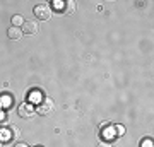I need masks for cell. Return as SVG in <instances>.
<instances>
[{
	"mask_svg": "<svg viewBox=\"0 0 154 147\" xmlns=\"http://www.w3.org/2000/svg\"><path fill=\"white\" fill-rule=\"evenodd\" d=\"M142 147H152V140H149V139H146V140L142 142Z\"/></svg>",
	"mask_w": 154,
	"mask_h": 147,
	"instance_id": "12",
	"label": "cell"
},
{
	"mask_svg": "<svg viewBox=\"0 0 154 147\" xmlns=\"http://www.w3.org/2000/svg\"><path fill=\"white\" fill-rule=\"evenodd\" d=\"M34 16L39 21H48L50 17H51V9H50L48 4H38V5L34 7Z\"/></svg>",
	"mask_w": 154,
	"mask_h": 147,
	"instance_id": "1",
	"label": "cell"
},
{
	"mask_svg": "<svg viewBox=\"0 0 154 147\" xmlns=\"http://www.w3.org/2000/svg\"><path fill=\"white\" fill-rule=\"evenodd\" d=\"M7 36H9V39H14V41H17V39L22 38V29L21 27H9L7 29Z\"/></svg>",
	"mask_w": 154,
	"mask_h": 147,
	"instance_id": "5",
	"label": "cell"
},
{
	"mask_svg": "<svg viewBox=\"0 0 154 147\" xmlns=\"http://www.w3.org/2000/svg\"><path fill=\"white\" fill-rule=\"evenodd\" d=\"M103 137L105 139H115L116 137V132H115V127H105L103 128Z\"/></svg>",
	"mask_w": 154,
	"mask_h": 147,
	"instance_id": "6",
	"label": "cell"
},
{
	"mask_svg": "<svg viewBox=\"0 0 154 147\" xmlns=\"http://www.w3.org/2000/svg\"><path fill=\"white\" fill-rule=\"evenodd\" d=\"M0 147H2V140H0Z\"/></svg>",
	"mask_w": 154,
	"mask_h": 147,
	"instance_id": "14",
	"label": "cell"
},
{
	"mask_svg": "<svg viewBox=\"0 0 154 147\" xmlns=\"http://www.w3.org/2000/svg\"><path fill=\"white\" fill-rule=\"evenodd\" d=\"M14 147H29L28 144H24V142H19V144H16Z\"/></svg>",
	"mask_w": 154,
	"mask_h": 147,
	"instance_id": "13",
	"label": "cell"
},
{
	"mask_svg": "<svg viewBox=\"0 0 154 147\" xmlns=\"http://www.w3.org/2000/svg\"><path fill=\"white\" fill-rule=\"evenodd\" d=\"M38 29L39 27L36 21H24V24H22V34H36Z\"/></svg>",
	"mask_w": 154,
	"mask_h": 147,
	"instance_id": "4",
	"label": "cell"
},
{
	"mask_svg": "<svg viewBox=\"0 0 154 147\" xmlns=\"http://www.w3.org/2000/svg\"><path fill=\"white\" fill-rule=\"evenodd\" d=\"M11 22H12V27H21L22 24H24V19H22V16L16 14V16H12Z\"/></svg>",
	"mask_w": 154,
	"mask_h": 147,
	"instance_id": "8",
	"label": "cell"
},
{
	"mask_svg": "<svg viewBox=\"0 0 154 147\" xmlns=\"http://www.w3.org/2000/svg\"><path fill=\"white\" fill-rule=\"evenodd\" d=\"M11 132H12V137H14V139H19V135H21V133H19V128H17V127H12Z\"/></svg>",
	"mask_w": 154,
	"mask_h": 147,
	"instance_id": "11",
	"label": "cell"
},
{
	"mask_svg": "<svg viewBox=\"0 0 154 147\" xmlns=\"http://www.w3.org/2000/svg\"><path fill=\"white\" fill-rule=\"evenodd\" d=\"M55 108V103H53V99L51 98H45L39 101L38 108H36V113L38 115H50Z\"/></svg>",
	"mask_w": 154,
	"mask_h": 147,
	"instance_id": "2",
	"label": "cell"
},
{
	"mask_svg": "<svg viewBox=\"0 0 154 147\" xmlns=\"http://www.w3.org/2000/svg\"><path fill=\"white\" fill-rule=\"evenodd\" d=\"M115 132H116V137H118V135H123V133H125V128H123L122 125H116V127H115Z\"/></svg>",
	"mask_w": 154,
	"mask_h": 147,
	"instance_id": "10",
	"label": "cell"
},
{
	"mask_svg": "<svg viewBox=\"0 0 154 147\" xmlns=\"http://www.w3.org/2000/svg\"><path fill=\"white\" fill-rule=\"evenodd\" d=\"M74 11H75V2L74 0H67L65 4H63V12L65 14H72Z\"/></svg>",
	"mask_w": 154,
	"mask_h": 147,
	"instance_id": "7",
	"label": "cell"
},
{
	"mask_svg": "<svg viewBox=\"0 0 154 147\" xmlns=\"http://www.w3.org/2000/svg\"><path fill=\"white\" fill-rule=\"evenodd\" d=\"M11 103V96H4L0 99V104H4V108H7V104Z\"/></svg>",
	"mask_w": 154,
	"mask_h": 147,
	"instance_id": "9",
	"label": "cell"
},
{
	"mask_svg": "<svg viewBox=\"0 0 154 147\" xmlns=\"http://www.w3.org/2000/svg\"><path fill=\"white\" fill-rule=\"evenodd\" d=\"M17 113L21 118H29V116H33L36 113V108L33 106V103H22L19 108H17Z\"/></svg>",
	"mask_w": 154,
	"mask_h": 147,
	"instance_id": "3",
	"label": "cell"
}]
</instances>
